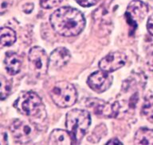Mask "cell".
Instances as JSON below:
<instances>
[{
    "label": "cell",
    "instance_id": "6da1fadb",
    "mask_svg": "<svg viewBox=\"0 0 153 145\" xmlns=\"http://www.w3.org/2000/svg\"><path fill=\"white\" fill-rule=\"evenodd\" d=\"M53 30L63 37H74L83 31L85 26V18L77 9L69 7L58 8L50 18Z\"/></svg>",
    "mask_w": 153,
    "mask_h": 145
},
{
    "label": "cell",
    "instance_id": "7a4b0ae2",
    "mask_svg": "<svg viewBox=\"0 0 153 145\" xmlns=\"http://www.w3.org/2000/svg\"><path fill=\"white\" fill-rule=\"evenodd\" d=\"M90 124L91 116L88 111L74 109L67 113L65 126L71 135L74 144L81 142Z\"/></svg>",
    "mask_w": 153,
    "mask_h": 145
},
{
    "label": "cell",
    "instance_id": "3957f363",
    "mask_svg": "<svg viewBox=\"0 0 153 145\" xmlns=\"http://www.w3.org/2000/svg\"><path fill=\"white\" fill-rule=\"evenodd\" d=\"M50 95L55 105L61 108H68L77 100L76 88L66 81H60L53 86Z\"/></svg>",
    "mask_w": 153,
    "mask_h": 145
},
{
    "label": "cell",
    "instance_id": "277c9868",
    "mask_svg": "<svg viewBox=\"0 0 153 145\" xmlns=\"http://www.w3.org/2000/svg\"><path fill=\"white\" fill-rule=\"evenodd\" d=\"M20 114L26 116H36L42 108V99L36 93L32 91L22 92L14 104Z\"/></svg>",
    "mask_w": 153,
    "mask_h": 145
},
{
    "label": "cell",
    "instance_id": "5b68a950",
    "mask_svg": "<svg viewBox=\"0 0 153 145\" xmlns=\"http://www.w3.org/2000/svg\"><path fill=\"white\" fill-rule=\"evenodd\" d=\"M30 68L37 77H42L47 73L50 58L41 47H33L28 55Z\"/></svg>",
    "mask_w": 153,
    "mask_h": 145
},
{
    "label": "cell",
    "instance_id": "8992f818",
    "mask_svg": "<svg viewBox=\"0 0 153 145\" xmlns=\"http://www.w3.org/2000/svg\"><path fill=\"white\" fill-rule=\"evenodd\" d=\"M10 130L14 140L20 144L30 142L37 134L34 126L22 120H14L10 126Z\"/></svg>",
    "mask_w": 153,
    "mask_h": 145
},
{
    "label": "cell",
    "instance_id": "52a82bcc",
    "mask_svg": "<svg viewBox=\"0 0 153 145\" xmlns=\"http://www.w3.org/2000/svg\"><path fill=\"white\" fill-rule=\"evenodd\" d=\"M86 106L97 115L108 118L116 117L120 109L119 102L117 101L108 102L98 98H88L86 101Z\"/></svg>",
    "mask_w": 153,
    "mask_h": 145
},
{
    "label": "cell",
    "instance_id": "ba28073f",
    "mask_svg": "<svg viewBox=\"0 0 153 145\" xmlns=\"http://www.w3.org/2000/svg\"><path fill=\"white\" fill-rule=\"evenodd\" d=\"M148 12V6L140 0H133L129 3L125 13L127 22L136 29L139 21H143Z\"/></svg>",
    "mask_w": 153,
    "mask_h": 145
},
{
    "label": "cell",
    "instance_id": "9c48e42d",
    "mask_svg": "<svg viewBox=\"0 0 153 145\" xmlns=\"http://www.w3.org/2000/svg\"><path fill=\"white\" fill-rule=\"evenodd\" d=\"M112 77L108 72L97 71L91 74L88 78L87 83L89 87L97 93H103L107 90L112 85Z\"/></svg>",
    "mask_w": 153,
    "mask_h": 145
},
{
    "label": "cell",
    "instance_id": "30bf717a",
    "mask_svg": "<svg viewBox=\"0 0 153 145\" xmlns=\"http://www.w3.org/2000/svg\"><path fill=\"white\" fill-rule=\"evenodd\" d=\"M126 63V56L120 52H110L99 62V67L106 72H113L121 68Z\"/></svg>",
    "mask_w": 153,
    "mask_h": 145
},
{
    "label": "cell",
    "instance_id": "8fae6325",
    "mask_svg": "<svg viewBox=\"0 0 153 145\" xmlns=\"http://www.w3.org/2000/svg\"><path fill=\"white\" fill-rule=\"evenodd\" d=\"M71 58V54L67 48L60 47L53 50L50 56V65L53 68H61L65 66Z\"/></svg>",
    "mask_w": 153,
    "mask_h": 145
},
{
    "label": "cell",
    "instance_id": "7c38bea8",
    "mask_svg": "<svg viewBox=\"0 0 153 145\" xmlns=\"http://www.w3.org/2000/svg\"><path fill=\"white\" fill-rule=\"evenodd\" d=\"M6 70L10 75H14L20 71L22 67L21 56L15 52H10L6 54L4 59Z\"/></svg>",
    "mask_w": 153,
    "mask_h": 145
},
{
    "label": "cell",
    "instance_id": "4fadbf2b",
    "mask_svg": "<svg viewBox=\"0 0 153 145\" xmlns=\"http://www.w3.org/2000/svg\"><path fill=\"white\" fill-rule=\"evenodd\" d=\"M49 144L53 145H69L74 144L73 139L68 131L62 129H54L50 133L49 138Z\"/></svg>",
    "mask_w": 153,
    "mask_h": 145
},
{
    "label": "cell",
    "instance_id": "5bb4252c",
    "mask_svg": "<svg viewBox=\"0 0 153 145\" xmlns=\"http://www.w3.org/2000/svg\"><path fill=\"white\" fill-rule=\"evenodd\" d=\"M135 144L153 145V130L149 128H140L134 136Z\"/></svg>",
    "mask_w": 153,
    "mask_h": 145
},
{
    "label": "cell",
    "instance_id": "9a60e30c",
    "mask_svg": "<svg viewBox=\"0 0 153 145\" xmlns=\"http://www.w3.org/2000/svg\"><path fill=\"white\" fill-rule=\"evenodd\" d=\"M1 45L7 47L14 45L16 41V33L12 29L8 27H2L1 28Z\"/></svg>",
    "mask_w": 153,
    "mask_h": 145
},
{
    "label": "cell",
    "instance_id": "2e32d148",
    "mask_svg": "<svg viewBox=\"0 0 153 145\" xmlns=\"http://www.w3.org/2000/svg\"><path fill=\"white\" fill-rule=\"evenodd\" d=\"M142 113L148 119H153V93L151 91L144 95Z\"/></svg>",
    "mask_w": 153,
    "mask_h": 145
},
{
    "label": "cell",
    "instance_id": "e0dca14e",
    "mask_svg": "<svg viewBox=\"0 0 153 145\" xmlns=\"http://www.w3.org/2000/svg\"><path fill=\"white\" fill-rule=\"evenodd\" d=\"M10 92H11V83L4 76L1 75V86H0L1 99H6L9 96Z\"/></svg>",
    "mask_w": 153,
    "mask_h": 145
},
{
    "label": "cell",
    "instance_id": "ac0fdd59",
    "mask_svg": "<svg viewBox=\"0 0 153 145\" xmlns=\"http://www.w3.org/2000/svg\"><path fill=\"white\" fill-rule=\"evenodd\" d=\"M106 127L104 124H101L100 125L97 126V128L93 130V133H92V135L90 136V138H88V140L91 139V138H94V142H98L100 139L103 136H105V134H106ZM93 142V143H94Z\"/></svg>",
    "mask_w": 153,
    "mask_h": 145
},
{
    "label": "cell",
    "instance_id": "d6986e66",
    "mask_svg": "<svg viewBox=\"0 0 153 145\" xmlns=\"http://www.w3.org/2000/svg\"><path fill=\"white\" fill-rule=\"evenodd\" d=\"M63 0H40L41 7L44 9H52L59 5Z\"/></svg>",
    "mask_w": 153,
    "mask_h": 145
},
{
    "label": "cell",
    "instance_id": "ffe728a7",
    "mask_svg": "<svg viewBox=\"0 0 153 145\" xmlns=\"http://www.w3.org/2000/svg\"><path fill=\"white\" fill-rule=\"evenodd\" d=\"M80 6L83 7H89L97 4L99 0H75Z\"/></svg>",
    "mask_w": 153,
    "mask_h": 145
},
{
    "label": "cell",
    "instance_id": "44dd1931",
    "mask_svg": "<svg viewBox=\"0 0 153 145\" xmlns=\"http://www.w3.org/2000/svg\"><path fill=\"white\" fill-rule=\"evenodd\" d=\"M147 29H148V33L153 36V14H152L148 18V22H147Z\"/></svg>",
    "mask_w": 153,
    "mask_h": 145
},
{
    "label": "cell",
    "instance_id": "7402d4cb",
    "mask_svg": "<svg viewBox=\"0 0 153 145\" xmlns=\"http://www.w3.org/2000/svg\"><path fill=\"white\" fill-rule=\"evenodd\" d=\"M33 3H26V4L23 5L22 7V10L24 13L26 14H30L31 12L33 11Z\"/></svg>",
    "mask_w": 153,
    "mask_h": 145
},
{
    "label": "cell",
    "instance_id": "603a6c76",
    "mask_svg": "<svg viewBox=\"0 0 153 145\" xmlns=\"http://www.w3.org/2000/svg\"><path fill=\"white\" fill-rule=\"evenodd\" d=\"M147 64H148L149 70L153 71V52L148 56V59H147Z\"/></svg>",
    "mask_w": 153,
    "mask_h": 145
},
{
    "label": "cell",
    "instance_id": "cb8c5ba5",
    "mask_svg": "<svg viewBox=\"0 0 153 145\" xmlns=\"http://www.w3.org/2000/svg\"><path fill=\"white\" fill-rule=\"evenodd\" d=\"M106 144L107 145H113V144H116V145H122V142H120L117 138H112L110 140H108L107 143H106Z\"/></svg>",
    "mask_w": 153,
    "mask_h": 145
}]
</instances>
